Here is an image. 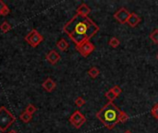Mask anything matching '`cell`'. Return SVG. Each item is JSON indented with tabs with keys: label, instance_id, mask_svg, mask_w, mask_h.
<instances>
[{
	"label": "cell",
	"instance_id": "cell-1",
	"mask_svg": "<svg viewBox=\"0 0 158 133\" xmlns=\"http://www.w3.org/2000/svg\"><path fill=\"white\" fill-rule=\"evenodd\" d=\"M100 28L89 17L76 14L63 27V32L68 36L76 46L90 41Z\"/></svg>",
	"mask_w": 158,
	"mask_h": 133
},
{
	"label": "cell",
	"instance_id": "cell-2",
	"mask_svg": "<svg viewBox=\"0 0 158 133\" xmlns=\"http://www.w3.org/2000/svg\"><path fill=\"white\" fill-rule=\"evenodd\" d=\"M121 110L114 104L108 102L96 113L95 116L103 123L107 129H113L119 123V116Z\"/></svg>",
	"mask_w": 158,
	"mask_h": 133
},
{
	"label": "cell",
	"instance_id": "cell-3",
	"mask_svg": "<svg viewBox=\"0 0 158 133\" xmlns=\"http://www.w3.org/2000/svg\"><path fill=\"white\" fill-rule=\"evenodd\" d=\"M16 121V117L12 115L7 107L1 106L0 107V131L6 132L7 129Z\"/></svg>",
	"mask_w": 158,
	"mask_h": 133
},
{
	"label": "cell",
	"instance_id": "cell-4",
	"mask_svg": "<svg viewBox=\"0 0 158 133\" xmlns=\"http://www.w3.org/2000/svg\"><path fill=\"white\" fill-rule=\"evenodd\" d=\"M25 41L32 47H36L38 46L43 41H44V37L36 31V30H32L29 34L26 35L25 37Z\"/></svg>",
	"mask_w": 158,
	"mask_h": 133
},
{
	"label": "cell",
	"instance_id": "cell-5",
	"mask_svg": "<svg viewBox=\"0 0 158 133\" xmlns=\"http://www.w3.org/2000/svg\"><path fill=\"white\" fill-rule=\"evenodd\" d=\"M85 122H86V117L79 110H76L69 117V123L75 128H78V129L81 128Z\"/></svg>",
	"mask_w": 158,
	"mask_h": 133
},
{
	"label": "cell",
	"instance_id": "cell-6",
	"mask_svg": "<svg viewBox=\"0 0 158 133\" xmlns=\"http://www.w3.org/2000/svg\"><path fill=\"white\" fill-rule=\"evenodd\" d=\"M76 50L83 56V57H87L89 56L94 50H95V46L94 44L88 41V42H85L80 45L76 46Z\"/></svg>",
	"mask_w": 158,
	"mask_h": 133
},
{
	"label": "cell",
	"instance_id": "cell-7",
	"mask_svg": "<svg viewBox=\"0 0 158 133\" xmlns=\"http://www.w3.org/2000/svg\"><path fill=\"white\" fill-rule=\"evenodd\" d=\"M129 16H130V12L126 8H120L114 14V19L121 24H125L127 23Z\"/></svg>",
	"mask_w": 158,
	"mask_h": 133
},
{
	"label": "cell",
	"instance_id": "cell-8",
	"mask_svg": "<svg viewBox=\"0 0 158 133\" xmlns=\"http://www.w3.org/2000/svg\"><path fill=\"white\" fill-rule=\"evenodd\" d=\"M45 58L51 65H56L61 57H60V55L56 50H51L46 54Z\"/></svg>",
	"mask_w": 158,
	"mask_h": 133
},
{
	"label": "cell",
	"instance_id": "cell-9",
	"mask_svg": "<svg viewBox=\"0 0 158 133\" xmlns=\"http://www.w3.org/2000/svg\"><path fill=\"white\" fill-rule=\"evenodd\" d=\"M42 87L48 92H53L56 87V83L51 79V78H47L42 84Z\"/></svg>",
	"mask_w": 158,
	"mask_h": 133
},
{
	"label": "cell",
	"instance_id": "cell-10",
	"mask_svg": "<svg viewBox=\"0 0 158 133\" xmlns=\"http://www.w3.org/2000/svg\"><path fill=\"white\" fill-rule=\"evenodd\" d=\"M141 18L139 17V15H137L136 13H134V12H132V13H130V16L127 21V24L129 26L132 27V28H134L136 26L139 25V23L141 22Z\"/></svg>",
	"mask_w": 158,
	"mask_h": 133
},
{
	"label": "cell",
	"instance_id": "cell-11",
	"mask_svg": "<svg viewBox=\"0 0 158 133\" xmlns=\"http://www.w3.org/2000/svg\"><path fill=\"white\" fill-rule=\"evenodd\" d=\"M91 13V8H89L88 5H86L85 3H82L81 5L79 6V8H77V14L83 16V17H88V15Z\"/></svg>",
	"mask_w": 158,
	"mask_h": 133
},
{
	"label": "cell",
	"instance_id": "cell-12",
	"mask_svg": "<svg viewBox=\"0 0 158 133\" xmlns=\"http://www.w3.org/2000/svg\"><path fill=\"white\" fill-rule=\"evenodd\" d=\"M56 47L58 48V49H59L60 51L64 52V51L68 50V48L69 47V44H68V43L67 42L66 39L62 38V39H60V40L56 43Z\"/></svg>",
	"mask_w": 158,
	"mask_h": 133
},
{
	"label": "cell",
	"instance_id": "cell-13",
	"mask_svg": "<svg viewBox=\"0 0 158 133\" xmlns=\"http://www.w3.org/2000/svg\"><path fill=\"white\" fill-rule=\"evenodd\" d=\"M10 13V9L2 1V0H0V16H3L6 17Z\"/></svg>",
	"mask_w": 158,
	"mask_h": 133
},
{
	"label": "cell",
	"instance_id": "cell-14",
	"mask_svg": "<svg viewBox=\"0 0 158 133\" xmlns=\"http://www.w3.org/2000/svg\"><path fill=\"white\" fill-rule=\"evenodd\" d=\"M100 74V70L97 67H92L89 70H88V75L92 78V79H96Z\"/></svg>",
	"mask_w": 158,
	"mask_h": 133
},
{
	"label": "cell",
	"instance_id": "cell-15",
	"mask_svg": "<svg viewBox=\"0 0 158 133\" xmlns=\"http://www.w3.org/2000/svg\"><path fill=\"white\" fill-rule=\"evenodd\" d=\"M20 118L21 121H23L24 123H29V122L31 121V120H32V115L29 114V113L26 112V111H24V112L21 113V115L20 116Z\"/></svg>",
	"mask_w": 158,
	"mask_h": 133
},
{
	"label": "cell",
	"instance_id": "cell-16",
	"mask_svg": "<svg viewBox=\"0 0 158 133\" xmlns=\"http://www.w3.org/2000/svg\"><path fill=\"white\" fill-rule=\"evenodd\" d=\"M105 97L109 100V102H114L117 98V96L114 93V92L110 89V90H108L105 94Z\"/></svg>",
	"mask_w": 158,
	"mask_h": 133
},
{
	"label": "cell",
	"instance_id": "cell-17",
	"mask_svg": "<svg viewBox=\"0 0 158 133\" xmlns=\"http://www.w3.org/2000/svg\"><path fill=\"white\" fill-rule=\"evenodd\" d=\"M108 44H109V46L112 47V48H117V47L119 46L120 42H119V40L117 37H112L110 40H109Z\"/></svg>",
	"mask_w": 158,
	"mask_h": 133
},
{
	"label": "cell",
	"instance_id": "cell-18",
	"mask_svg": "<svg viewBox=\"0 0 158 133\" xmlns=\"http://www.w3.org/2000/svg\"><path fill=\"white\" fill-rule=\"evenodd\" d=\"M150 39L153 41V43L154 44H158V30L157 29H154L151 34H150Z\"/></svg>",
	"mask_w": 158,
	"mask_h": 133
},
{
	"label": "cell",
	"instance_id": "cell-19",
	"mask_svg": "<svg viewBox=\"0 0 158 133\" xmlns=\"http://www.w3.org/2000/svg\"><path fill=\"white\" fill-rule=\"evenodd\" d=\"M11 25H10V24L8 22V21H4L2 24H1V25H0V30H1L3 32H9L10 30H11Z\"/></svg>",
	"mask_w": 158,
	"mask_h": 133
},
{
	"label": "cell",
	"instance_id": "cell-20",
	"mask_svg": "<svg viewBox=\"0 0 158 133\" xmlns=\"http://www.w3.org/2000/svg\"><path fill=\"white\" fill-rule=\"evenodd\" d=\"M128 119H129V115L126 112H124V111H121L120 112V116H119V122L125 123Z\"/></svg>",
	"mask_w": 158,
	"mask_h": 133
},
{
	"label": "cell",
	"instance_id": "cell-21",
	"mask_svg": "<svg viewBox=\"0 0 158 133\" xmlns=\"http://www.w3.org/2000/svg\"><path fill=\"white\" fill-rule=\"evenodd\" d=\"M75 105L77 106V107H81V106H83L84 104H85V100L81 97V96H79L78 98H76L75 99Z\"/></svg>",
	"mask_w": 158,
	"mask_h": 133
},
{
	"label": "cell",
	"instance_id": "cell-22",
	"mask_svg": "<svg viewBox=\"0 0 158 133\" xmlns=\"http://www.w3.org/2000/svg\"><path fill=\"white\" fill-rule=\"evenodd\" d=\"M151 115L155 118V119H158V103L155 104L153 108L151 109Z\"/></svg>",
	"mask_w": 158,
	"mask_h": 133
},
{
	"label": "cell",
	"instance_id": "cell-23",
	"mask_svg": "<svg viewBox=\"0 0 158 133\" xmlns=\"http://www.w3.org/2000/svg\"><path fill=\"white\" fill-rule=\"evenodd\" d=\"M36 107L33 105V104H30L27 107H26V109H25V111L26 112H28L29 114H31V115H32V114H34L35 112H36Z\"/></svg>",
	"mask_w": 158,
	"mask_h": 133
},
{
	"label": "cell",
	"instance_id": "cell-24",
	"mask_svg": "<svg viewBox=\"0 0 158 133\" xmlns=\"http://www.w3.org/2000/svg\"><path fill=\"white\" fill-rule=\"evenodd\" d=\"M111 90L114 92V93L117 96V97H118V96L121 94V92H122V89H121L118 85H116V86H114V87H112L111 88Z\"/></svg>",
	"mask_w": 158,
	"mask_h": 133
},
{
	"label": "cell",
	"instance_id": "cell-25",
	"mask_svg": "<svg viewBox=\"0 0 158 133\" xmlns=\"http://www.w3.org/2000/svg\"><path fill=\"white\" fill-rule=\"evenodd\" d=\"M8 133H17V131H15L14 129H12V130H9Z\"/></svg>",
	"mask_w": 158,
	"mask_h": 133
},
{
	"label": "cell",
	"instance_id": "cell-26",
	"mask_svg": "<svg viewBox=\"0 0 158 133\" xmlns=\"http://www.w3.org/2000/svg\"><path fill=\"white\" fill-rule=\"evenodd\" d=\"M124 133H132V132H131L130 130H126V131H125Z\"/></svg>",
	"mask_w": 158,
	"mask_h": 133
},
{
	"label": "cell",
	"instance_id": "cell-27",
	"mask_svg": "<svg viewBox=\"0 0 158 133\" xmlns=\"http://www.w3.org/2000/svg\"><path fill=\"white\" fill-rule=\"evenodd\" d=\"M156 57H157V59H158V55H157V56H156Z\"/></svg>",
	"mask_w": 158,
	"mask_h": 133
}]
</instances>
